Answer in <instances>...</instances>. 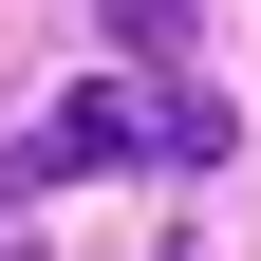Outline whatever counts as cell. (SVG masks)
<instances>
[{
	"label": "cell",
	"instance_id": "obj_1",
	"mask_svg": "<svg viewBox=\"0 0 261 261\" xmlns=\"http://www.w3.org/2000/svg\"><path fill=\"white\" fill-rule=\"evenodd\" d=\"M130 149L224 168V112H205V93H75V112H38L19 149H0V205H38V187H75V168H130Z\"/></svg>",
	"mask_w": 261,
	"mask_h": 261
},
{
	"label": "cell",
	"instance_id": "obj_2",
	"mask_svg": "<svg viewBox=\"0 0 261 261\" xmlns=\"http://www.w3.org/2000/svg\"><path fill=\"white\" fill-rule=\"evenodd\" d=\"M93 19H112L130 56H187V0H93Z\"/></svg>",
	"mask_w": 261,
	"mask_h": 261
}]
</instances>
